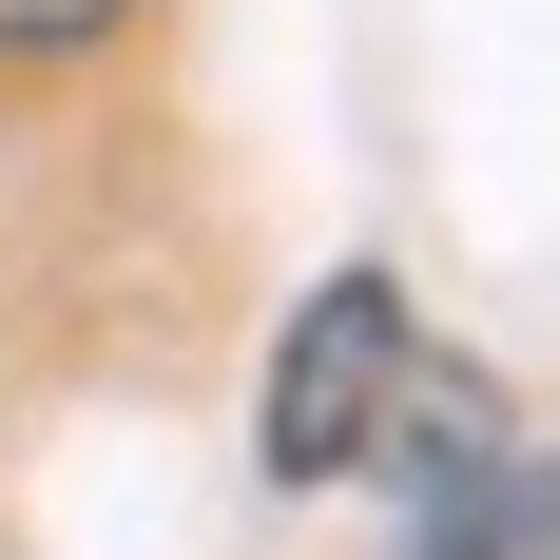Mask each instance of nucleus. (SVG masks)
<instances>
[{
    "label": "nucleus",
    "mask_w": 560,
    "mask_h": 560,
    "mask_svg": "<svg viewBox=\"0 0 560 560\" xmlns=\"http://www.w3.org/2000/svg\"><path fill=\"white\" fill-rule=\"evenodd\" d=\"M0 560H20V541H0Z\"/></svg>",
    "instance_id": "4"
},
{
    "label": "nucleus",
    "mask_w": 560,
    "mask_h": 560,
    "mask_svg": "<svg viewBox=\"0 0 560 560\" xmlns=\"http://www.w3.org/2000/svg\"><path fill=\"white\" fill-rule=\"evenodd\" d=\"M136 0H0V78H39V58H97Z\"/></svg>",
    "instance_id": "3"
},
{
    "label": "nucleus",
    "mask_w": 560,
    "mask_h": 560,
    "mask_svg": "<svg viewBox=\"0 0 560 560\" xmlns=\"http://www.w3.org/2000/svg\"><path fill=\"white\" fill-rule=\"evenodd\" d=\"M406 348H425V329H406V290H387V271H329V290L271 329V387H252V464H271L290 503H310V483H368Z\"/></svg>",
    "instance_id": "2"
},
{
    "label": "nucleus",
    "mask_w": 560,
    "mask_h": 560,
    "mask_svg": "<svg viewBox=\"0 0 560 560\" xmlns=\"http://www.w3.org/2000/svg\"><path fill=\"white\" fill-rule=\"evenodd\" d=\"M387 560H560V464L503 425V387L483 368H445V348H406V387H387Z\"/></svg>",
    "instance_id": "1"
}]
</instances>
